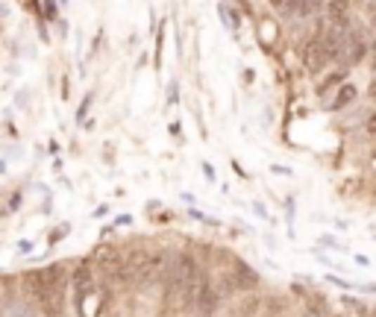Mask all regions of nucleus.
Here are the masks:
<instances>
[{
	"label": "nucleus",
	"mask_w": 376,
	"mask_h": 317,
	"mask_svg": "<svg viewBox=\"0 0 376 317\" xmlns=\"http://www.w3.org/2000/svg\"><path fill=\"white\" fill-rule=\"evenodd\" d=\"M218 288L212 285V279L206 273H197V285H194V309L200 311V317H212V311L218 309Z\"/></svg>",
	"instance_id": "1"
},
{
	"label": "nucleus",
	"mask_w": 376,
	"mask_h": 317,
	"mask_svg": "<svg viewBox=\"0 0 376 317\" xmlns=\"http://www.w3.org/2000/svg\"><path fill=\"white\" fill-rule=\"evenodd\" d=\"M326 62H330V59H326V50H323V44H320V39L315 36L312 41H309V44L303 47V65H306V71L318 74Z\"/></svg>",
	"instance_id": "2"
},
{
	"label": "nucleus",
	"mask_w": 376,
	"mask_h": 317,
	"mask_svg": "<svg viewBox=\"0 0 376 317\" xmlns=\"http://www.w3.org/2000/svg\"><path fill=\"white\" fill-rule=\"evenodd\" d=\"M233 276H235V285L238 288H244V291H250V288H256V282H259V276L247 268L244 261H235V268H233Z\"/></svg>",
	"instance_id": "3"
},
{
	"label": "nucleus",
	"mask_w": 376,
	"mask_h": 317,
	"mask_svg": "<svg viewBox=\"0 0 376 317\" xmlns=\"http://www.w3.org/2000/svg\"><path fill=\"white\" fill-rule=\"evenodd\" d=\"M347 62L350 65H358V62H362L365 59V41H362V36H358V32H356V36H347Z\"/></svg>",
	"instance_id": "4"
},
{
	"label": "nucleus",
	"mask_w": 376,
	"mask_h": 317,
	"mask_svg": "<svg viewBox=\"0 0 376 317\" xmlns=\"http://www.w3.org/2000/svg\"><path fill=\"white\" fill-rule=\"evenodd\" d=\"M347 6H350V0H330V6H326L330 21H347Z\"/></svg>",
	"instance_id": "5"
},
{
	"label": "nucleus",
	"mask_w": 376,
	"mask_h": 317,
	"mask_svg": "<svg viewBox=\"0 0 376 317\" xmlns=\"http://www.w3.org/2000/svg\"><path fill=\"white\" fill-rule=\"evenodd\" d=\"M350 100H356V89L353 86H344L341 89V94L335 97V103H332V109H341V106H347Z\"/></svg>",
	"instance_id": "6"
},
{
	"label": "nucleus",
	"mask_w": 376,
	"mask_h": 317,
	"mask_svg": "<svg viewBox=\"0 0 376 317\" xmlns=\"http://www.w3.org/2000/svg\"><path fill=\"white\" fill-rule=\"evenodd\" d=\"M368 132H370V136H376V112L368 118Z\"/></svg>",
	"instance_id": "7"
},
{
	"label": "nucleus",
	"mask_w": 376,
	"mask_h": 317,
	"mask_svg": "<svg viewBox=\"0 0 376 317\" xmlns=\"http://www.w3.org/2000/svg\"><path fill=\"white\" fill-rule=\"evenodd\" d=\"M283 4H285V0H271V6H273V9H283Z\"/></svg>",
	"instance_id": "8"
},
{
	"label": "nucleus",
	"mask_w": 376,
	"mask_h": 317,
	"mask_svg": "<svg viewBox=\"0 0 376 317\" xmlns=\"http://www.w3.org/2000/svg\"><path fill=\"white\" fill-rule=\"evenodd\" d=\"M370 97L376 100V82H373V86H370Z\"/></svg>",
	"instance_id": "9"
},
{
	"label": "nucleus",
	"mask_w": 376,
	"mask_h": 317,
	"mask_svg": "<svg viewBox=\"0 0 376 317\" xmlns=\"http://www.w3.org/2000/svg\"><path fill=\"white\" fill-rule=\"evenodd\" d=\"M373 71H376V47H373Z\"/></svg>",
	"instance_id": "10"
},
{
	"label": "nucleus",
	"mask_w": 376,
	"mask_h": 317,
	"mask_svg": "<svg viewBox=\"0 0 376 317\" xmlns=\"http://www.w3.org/2000/svg\"><path fill=\"white\" fill-rule=\"evenodd\" d=\"M373 159H376V150H373Z\"/></svg>",
	"instance_id": "11"
}]
</instances>
